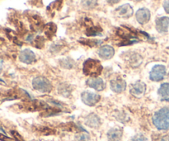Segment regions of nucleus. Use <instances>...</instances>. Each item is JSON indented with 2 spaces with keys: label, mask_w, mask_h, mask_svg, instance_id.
I'll return each mask as SVG.
<instances>
[{
  "label": "nucleus",
  "mask_w": 169,
  "mask_h": 141,
  "mask_svg": "<svg viewBox=\"0 0 169 141\" xmlns=\"http://www.w3.org/2000/svg\"><path fill=\"white\" fill-rule=\"evenodd\" d=\"M153 123L159 130H168L169 108L162 107L156 111L153 116Z\"/></svg>",
  "instance_id": "nucleus-1"
},
{
  "label": "nucleus",
  "mask_w": 169,
  "mask_h": 141,
  "mask_svg": "<svg viewBox=\"0 0 169 141\" xmlns=\"http://www.w3.org/2000/svg\"><path fill=\"white\" fill-rule=\"evenodd\" d=\"M102 65H101L99 60L94 59H87L83 63V74L88 76L97 77L102 72Z\"/></svg>",
  "instance_id": "nucleus-2"
},
{
  "label": "nucleus",
  "mask_w": 169,
  "mask_h": 141,
  "mask_svg": "<svg viewBox=\"0 0 169 141\" xmlns=\"http://www.w3.org/2000/svg\"><path fill=\"white\" fill-rule=\"evenodd\" d=\"M32 86L36 91L41 93H50L52 90V84L48 79L44 77H36L32 81Z\"/></svg>",
  "instance_id": "nucleus-3"
},
{
  "label": "nucleus",
  "mask_w": 169,
  "mask_h": 141,
  "mask_svg": "<svg viewBox=\"0 0 169 141\" xmlns=\"http://www.w3.org/2000/svg\"><path fill=\"white\" fill-rule=\"evenodd\" d=\"M166 75V68L164 65H155L150 72L149 78L154 82L162 81Z\"/></svg>",
  "instance_id": "nucleus-4"
},
{
  "label": "nucleus",
  "mask_w": 169,
  "mask_h": 141,
  "mask_svg": "<svg viewBox=\"0 0 169 141\" xmlns=\"http://www.w3.org/2000/svg\"><path fill=\"white\" fill-rule=\"evenodd\" d=\"M81 98H82V102L84 103L85 105L89 106V107H93L97 103H98V102L101 99V97L98 94L87 91L83 92L81 94Z\"/></svg>",
  "instance_id": "nucleus-5"
},
{
  "label": "nucleus",
  "mask_w": 169,
  "mask_h": 141,
  "mask_svg": "<svg viewBox=\"0 0 169 141\" xmlns=\"http://www.w3.org/2000/svg\"><path fill=\"white\" fill-rule=\"evenodd\" d=\"M134 13L133 7H131L129 3H126L118 7L115 10V14L118 17L121 18H130L132 17Z\"/></svg>",
  "instance_id": "nucleus-6"
},
{
  "label": "nucleus",
  "mask_w": 169,
  "mask_h": 141,
  "mask_svg": "<svg viewBox=\"0 0 169 141\" xmlns=\"http://www.w3.org/2000/svg\"><path fill=\"white\" fill-rule=\"evenodd\" d=\"M150 17H151L150 11L145 7L140 8L135 13V17H136L137 22L141 25H145L149 22Z\"/></svg>",
  "instance_id": "nucleus-7"
},
{
  "label": "nucleus",
  "mask_w": 169,
  "mask_h": 141,
  "mask_svg": "<svg viewBox=\"0 0 169 141\" xmlns=\"http://www.w3.org/2000/svg\"><path fill=\"white\" fill-rule=\"evenodd\" d=\"M145 91H146V84L141 81L135 82V84L131 85L130 89L131 93L136 98H140L144 95Z\"/></svg>",
  "instance_id": "nucleus-8"
},
{
  "label": "nucleus",
  "mask_w": 169,
  "mask_h": 141,
  "mask_svg": "<svg viewBox=\"0 0 169 141\" xmlns=\"http://www.w3.org/2000/svg\"><path fill=\"white\" fill-rule=\"evenodd\" d=\"M111 85V89L114 93H121L124 92L126 89V81L122 79H112L110 83Z\"/></svg>",
  "instance_id": "nucleus-9"
},
{
  "label": "nucleus",
  "mask_w": 169,
  "mask_h": 141,
  "mask_svg": "<svg viewBox=\"0 0 169 141\" xmlns=\"http://www.w3.org/2000/svg\"><path fill=\"white\" fill-rule=\"evenodd\" d=\"M155 26L159 33H166L169 27V17H162L156 19Z\"/></svg>",
  "instance_id": "nucleus-10"
},
{
  "label": "nucleus",
  "mask_w": 169,
  "mask_h": 141,
  "mask_svg": "<svg viewBox=\"0 0 169 141\" xmlns=\"http://www.w3.org/2000/svg\"><path fill=\"white\" fill-rule=\"evenodd\" d=\"M87 85L90 88L97 90V91H102L106 88V84L103 82V80L100 78L97 77H92L87 81Z\"/></svg>",
  "instance_id": "nucleus-11"
},
{
  "label": "nucleus",
  "mask_w": 169,
  "mask_h": 141,
  "mask_svg": "<svg viewBox=\"0 0 169 141\" xmlns=\"http://www.w3.org/2000/svg\"><path fill=\"white\" fill-rule=\"evenodd\" d=\"M19 59L22 62L30 65L36 61V55L29 49H26L20 53Z\"/></svg>",
  "instance_id": "nucleus-12"
},
{
  "label": "nucleus",
  "mask_w": 169,
  "mask_h": 141,
  "mask_svg": "<svg viewBox=\"0 0 169 141\" xmlns=\"http://www.w3.org/2000/svg\"><path fill=\"white\" fill-rule=\"evenodd\" d=\"M115 55V50L111 46H102L98 50V55L103 60H110Z\"/></svg>",
  "instance_id": "nucleus-13"
},
{
  "label": "nucleus",
  "mask_w": 169,
  "mask_h": 141,
  "mask_svg": "<svg viewBox=\"0 0 169 141\" xmlns=\"http://www.w3.org/2000/svg\"><path fill=\"white\" fill-rule=\"evenodd\" d=\"M123 134V130L121 127L112 128L107 133V138L109 141H120Z\"/></svg>",
  "instance_id": "nucleus-14"
},
{
  "label": "nucleus",
  "mask_w": 169,
  "mask_h": 141,
  "mask_svg": "<svg viewBox=\"0 0 169 141\" xmlns=\"http://www.w3.org/2000/svg\"><path fill=\"white\" fill-rule=\"evenodd\" d=\"M85 124L91 128H97L101 125V120L96 114H90L85 119Z\"/></svg>",
  "instance_id": "nucleus-15"
},
{
  "label": "nucleus",
  "mask_w": 169,
  "mask_h": 141,
  "mask_svg": "<svg viewBox=\"0 0 169 141\" xmlns=\"http://www.w3.org/2000/svg\"><path fill=\"white\" fill-rule=\"evenodd\" d=\"M158 95H159L160 99L165 102H169V84L165 83L162 84L160 86L158 89Z\"/></svg>",
  "instance_id": "nucleus-16"
},
{
  "label": "nucleus",
  "mask_w": 169,
  "mask_h": 141,
  "mask_svg": "<svg viewBox=\"0 0 169 141\" xmlns=\"http://www.w3.org/2000/svg\"><path fill=\"white\" fill-rule=\"evenodd\" d=\"M143 61V58L140 56L139 54H132L131 55H130V57L128 59L129 65H131V67L133 68H137L139 67L141 63Z\"/></svg>",
  "instance_id": "nucleus-17"
},
{
  "label": "nucleus",
  "mask_w": 169,
  "mask_h": 141,
  "mask_svg": "<svg viewBox=\"0 0 169 141\" xmlns=\"http://www.w3.org/2000/svg\"><path fill=\"white\" fill-rule=\"evenodd\" d=\"M58 93L60 95H62L63 97H65L68 98L71 95V93H72V89H71V86L67 84H61L60 86L58 87Z\"/></svg>",
  "instance_id": "nucleus-18"
},
{
  "label": "nucleus",
  "mask_w": 169,
  "mask_h": 141,
  "mask_svg": "<svg viewBox=\"0 0 169 141\" xmlns=\"http://www.w3.org/2000/svg\"><path fill=\"white\" fill-rule=\"evenodd\" d=\"M60 65H61V67L65 68V69H72L74 67L75 63L71 59H61L60 61Z\"/></svg>",
  "instance_id": "nucleus-19"
},
{
  "label": "nucleus",
  "mask_w": 169,
  "mask_h": 141,
  "mask_svg": "<svg viewBox=\"0 0 169 141\" xmlns=\"http://www.w3.org/2000/svg\"><path fill=\"white\" fill-rule=\"evenodd\" d=\"M97 5V0H82V6L86 9H92Z\"/></svg>",
  "instance_id": "nucleus-20"
},
{
  "label": "nucleus",
  "mask_w": 169,
  "mask_h": 141,
  "mask_svg": "<svg viewBox=\"0 0 169 141\" xmlns=\"http://www.w3.org/2000/svg\"><path fill=\"white\" fill-rule=\"evenodd\" d=\"M101 31V28H98L97 26H92L87 30L86 31V34H87L88 36H98L100 35V32Z\"/></svg>",
  "instance_id": "nucleus-21"
},
{
  "label": "nucleus",
  "mask_w": 169,
  "mask_h": 141,
  "mask_svg": "<svg viewBox=\"0 0 169 141\" xmlns=\"http://www.w3.org/2000/svg\"><path fill=\"white\" fill-rule=\"evenodd\" d=\"M90 137L87 133H79L75 136V141H89Z\"/></svg>",
  "instance_id": "nucleus-22"
},
{
  "label": "nucleus",
  "mask_w": 169,
  "mask_h": 141,
  "mask_svg": "<svg viewBox=\"0 0 169 141\" xmlns=\"http://www.w3.org/2000/svg\"><path fill=\"white\" fill-rule=\"evenodd\" d=\"M38 130L40 133H41V134H46V135H47V134H55V130L52 129H50V128H48V127H45V126L39 127Z\"/></svg>",
  "instance_id": "nucleus-23"
},
{
  "label": "nucleus",
  "mask_w": 169,
  "mask_h": 141,
  "mask_svg": "<svg viewBox=\"0 0 169 141\" xmlns=\"http://www.w3.org/2000/svg\"><path fill=\"white\" fill-rule=\"evenodd\" d=\"M83 43H84L85 45H87V46H90V47H94V46H98V45H100V44H101V41H97V40H92V41H91V40H87V41H85Z\"/></svg>",
  "instance_id": "nucleus-24"
},
{
  "label": "nucleus",
  "mask_w": 169,
  "mask_h": 141,
  "mask_svg": "<svg viewBox=\"0 0 169 141\" xmlns=\"http://www.w3.org/2000/svg\"><path fill=\"white\" fill-rule=\"evenodd\" d=\"M11 133H12V134L13 135V137H14L15 139H17V141H24L23 138H22L17 131H12Z\"/></svg>",
  "instance_id": "nucleus-25"
},
{
  "label": "nucleus",
  "mask_w": 169,
  "mask_h": 141,
  "mask_svg": "<svg viewBox=\"0 0 169 141\" xmlns=\"http://www.w3.org/2000/svg\"><path fill=\"white\" fill-rule=\"evenodd\" d=\"M132 141H146L145 138L141 134H139V135H136L132 139Z\"/></svg>",
  "instance_id": "nucleus-26"
},
{
  "label": "nucleus",
  "mask_w": 169,
  "mask_h": 141,
  "mask_svg": "<svg viewBox=\"0 0 169 141\" xmlns=\"http://www.w3.org/2000/svg\"><path fill=\"white\" fill-rule=\"evenodd\" d=\"M163 8H164L165 12L169 14V0H165L163 2Z\"/></svg>",
  "instance_id": "nucleus-27"
},
{
  "label": "nucleus",
  "mask_w": 169,
  "mask_h": 141,
  "mask_svg": "<svg viewBox=\"0 0 169 141\" xmlns=\"http://www.w3.org/2000/svg\"><path fill=\"white\" fill-rule=\"evenodd\" d=\"M106 2H108L109 4H116V3H117V2H120V0H106Z\"/></svg>",
  "instance_id": "nucleus-28"
},
{
  "label": "nucleus",
  "mask_w": 169,
  "mask_h": 141,
  "mask_svg": "<svg viewBox=\"0 0 169 141\" xmlns=\"http://www.w3.org/2000/svg\"><path fill=\"white\" fill-rule=\"evenodd\" d=\"M0 139H2V141H12L10 139H8V138H7V137L3 136V135H1V134H0Z\"/></svg>",
  "instance_id": "nucleus-29"
},
{
  "label": "nucleus",
  "mask_w": 169,
  "mask_h": 141,
  "mask_svg": "<svg viewBox=\"0 0 169 141\" xmlns=\"http://www.w3.org/2000/svg\"><path fill=\"white\" fill-rule=\"evenodd\" d=\"M160 141H169V135H166V136L162 137Z\"/></svg>",
  "instance_id": "nucleus-30"
},
{
  "label": "nucleus",
  "mask_w": 169,
  "mask_h": 141,
  "mask_svg": "<svg viewBox=\"0 0 169 141\" xmlns=\"http://www.w3.org/2000/svg\"><path fill=\"white\" fill-rule=\"evenodd\" d=\"M132 1H135V2H140V1H142V0H132Z\"/></svg>",
  "instance_id": "nucleus-31"
},
{
  "label": "nucleus",
  "mask_w": 169,
  "mask_h": 141,
  "mask_svg": "<svg viewBox=\"0 0 169 141\" xmlns=\"http://www.w3.org/2000/svg\"><path fill=\"white\" fill-rule=\"evenodd\" d=\"M168 77H169V74H168Z\"/></svg>",
  "instance_id": "nucleus-32"
}]
</instances>
